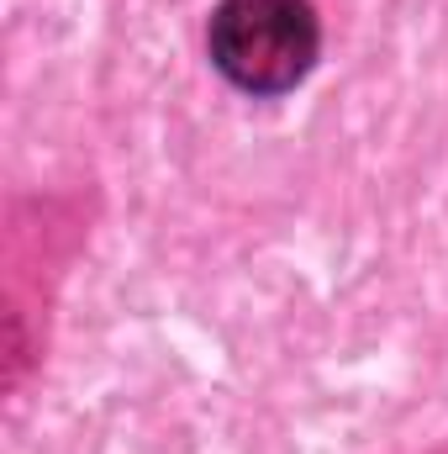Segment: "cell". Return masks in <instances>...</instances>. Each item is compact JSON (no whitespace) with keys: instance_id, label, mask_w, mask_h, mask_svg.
Masks as SVG:
<instances>
[{"instance_id":"obj_1","label":"cell","mask_w":448,"mask_h":454,"mask_svg":"<svg viewBox=\"0 0 448 454\" xmlns=\"http://www.w3.org/2000/svg\"><path fill=\"white\" fill-rule=\"evenodd\" d=\"M317 48L322 32L306 0H222L212 11V64L248 96L296 90Z\"/></svg>"}]
</instances>
